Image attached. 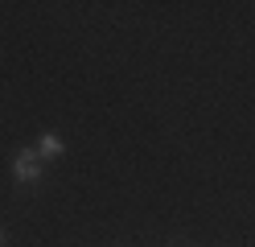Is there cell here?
Listing matches in <instances>:
<instances>
[{
  "label": "cell",
  "mask_w": 255,
  "mask_h": 247,
  "mask_svg": "<svg viewBox=\"0 0 255 247\" xmlns=\"http://www.w3.org/2000/svg\"><path fill=\"white\" fill-rule=\"evenodd\" d=\"M12 177H17L21 186H33V181L41 177V157H37V148H21V153L12 157Z\"/></svg>",
  "instance_id": "cell-1"
},
{
  "label": "cell",
  "mask_w": 255,
  "mask_h": 247,
  "mask_svg": "<svg viewBox=\"0 0 255 247\" xmlns=\"http://www.w3.org/2000/svg\"><path fill=\"white\" fill-rule=\"evenodd\" d=\"M62 153H66V144H62L58 132H41V136H37V157H41V161H54V157H62Z\"/></svg>",
  "instance_id": "cell-2"
},
{
  "label": "cell",
  "mask_w": 255,
  "mask_h": 247,
  "mask_svg": "<svg viewBox=\"0 0 255 247\" xmlns=\"http://www.w3.org/2000/svg\"><path fill=\"white\" fill-rule=\"evenodd\" d=\"M0 243H4V231H0Z\"/></svg>",
  "instance_id": "cell-3"
}]
</instances>
